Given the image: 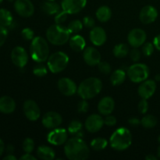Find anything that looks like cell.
Returning <instances> with one entry per match:
<instances>
[{"label": "cell", "mask_w": 160, "mask_h": 160, "mask_svg": "<svg viewBox=\"0 0 160 160\" xmlns=\"http://www.w3.org/2000/svg\"><path fill=\"white\" fill-rule=\"evenodd\" d=\"M64 153L70 160H84L88 157L90 150L82 138L73 137L66 142Z\"/></svg>", "instance_id": "6da1fadb"}, {"label": "cell", "mask_w": 160, "mask_h": 160, "mask_svg": "<svg viewBox=\"0 0 160 160\" xmlns=\"http://www.w3.org/2000/svg\"><path fill=\"white\" fill-rule=\"evenodd\" d=\"M102 83L97 78H89L80 84L78 93L83 99H90L100 93Z\"/></svg>", "instance_id": "7a4b0ae2"}, {"label": "cell", "mask_w": 160, "mask_h": 160, "mask_svg": "<svg viewBox=\"0 0 160 160\" xmlns=\"http://www.w3.org/2000/svg\"><path fill=\"white\" fill-rule=\"evenodd\" d=\"M110 145L113 149L123 151L130 147L132 142L131 131L125 128H120L116 130L110 138Z\"/></svg>", "instance_id": "3957f363"}, {"label": "cell", "mask_w": 160, "mask_h": 160, "mask_svg": "<svg viewBox=\"0 0 160 160\" xmlns=\"http://www.w3.org/2000/svg\"><path fill=\"white\" fill-rule=\"evenodd\" d=\"M31 58L35 62H43L49 56V47L48 42L42 37H36L32 40L30 47Z\"/></svg>", "instance_id": "277c9868"}, {"label": "cell", "mask_w": 160, "mask_h": 160, "mask_svg": "<svg viewBox=\"0 0 160 160\" xmlns=\"http://www.w3.org/2000/svg\"><path fill=\"white\" fill-rule=\"evenodd\" d=\"M71 33L68 28L60 24H54L48 28L46 37L48 42L55 45H62L67 43L70 39Z\"/></svg>", "instance_id": "5b68a950"}, {"label": "cell", "mask_w": 160, "mask_h": 160, "mask_svg": "<svg viewBox=\"0 0 160 160\" xmlns=\"http://www.w3.org/2000/svg\"><path fill=\"white\" fill-rule=\"evenodd\" d=\"M68 63V56L62 52H56L48 58V68L53 73H58L65 70Z\"/></svg>", "instance_id": "8992f818"}, {"label": "cell", "mask_w": 160, "mask_h": 160, "mask_svg": "<svg viewBox=\"0 0 160 160\" xmlns=\"http://www.w3.org/2000/svg\"><path fill=\"white\" fill-rule=\"evenodd\" d=\"M128 76L134 83L143 82L149 76V69L145 64L134 63L128 68Z\"/></svg>", "instance_id": "52a82bcc"}, {"label": "cell", "mask_w": 160, "mask_h": 160, "mask_svg": "<svg viewBox=\"0 0 160 160\" xmlns=\"http://www.w3.org/2000/svg\"><path fill=\"white\" fill-rule=\"evenodd\" d=\"M68 138V133L64 128H54L47 135V141L53 145L66 144Z\"/></svg>", "instance_id": "ba28073f"}, {"label": "cell", "mask_w": 160, "mask_h": 160, "mask_svg": "<svg viewBox=\"0 0 160 160\" xmlns=\"http://www.w3.org/2000/svg\"><path fill=\"white\" fill-rule=\"evenodd\" d=\"M146 38V33L140 28L133 29L128 36V43L133 48H139L145 44Z\"/></svg>", "instance_id": "9c48e42d"}, {"label": "cell", "mask_w": 160, "mask_h": 160, "mask_svg": "<svg viewBox=\"0 0 160 160\" xmlns=\"http://www.w3.org/2000/svg\"><path fill=\"white\" fill-rule=\"evenodd\" d=\"M16 12L23 17H30L34 12V7L31 0H16L14 3Z\"/></svg>", "instance_id": "30bf717a"}, {"label": "cell", "mask_w": 160, "mask_h": 160, "mask_svg": "<svg viewBox=\"0 0 160 160\" xmlns=\"http://www.w3.org/2000/svg\"><path fill=\"white\" fill-rule=\"evenodd\" d=\"M11 59L14 65L20 68H23L28 62V55L23 47L17 46L12 50Z\"/></svg>", "instance_id": "8fae6325"}, {"label": "cell", "mask_w": 160, "mask_h": 160, "mask_svg": "<svg viewBox=\"0 0 160 160\" xmlns=\"http://www.w3.org/2000/svg\"><path fill=\"white\" fill-rule=\"evenodd\" d=\"M87 0H62V9L68 14H75L82 10L86 6Z\"/></svg>", "instance_id": "7c38bea8"}, {"label": "cell", "mask_w": 160, "mask_h": 160, "mask_svg": "<svg viewBox=\"0 0 160 160\" xmlns=\"http://www.w3.org/2000/svg\"><path fill=\"white\" fill-rule=\"evenodd\" d=\"M58 88L66 96H72L78 92V87L75 82L68 78H62L59 80Z\"/></svg>", "instance_id": "4fadbf2b"}, {"label": "cell", "mask_w": 160, "mask_h": 160, "mask_svg": "<svg viewBox=\"0 0 160 160\" xmlns=\"http://www.w3.org/2000/svg\"><path fill=\"white\" fill-rule=\"evenodd\" d=\"M23 112L31 121H35L41 116L40 108L33 100H27L23 103Z\"/></svg>", "instance_id": "5bb4252c"}, {"label": "cell", "mask_w": 160, "mask_h": 160, "mask_svg": "<svg viewBox=\"0 0 160 160\" xmlns=\"http://www.w3.org/2000/svg\"><path fill=\"white\" fill-rule=\"evenodd\" d=\"M42 124L48 129H54L62 123V118L60 114L56 112H48L42 117Z\"/></svg>", "instance_id": "9a60e30c"}, {"label": "cell", "mask_w": 160, "mask_h": 160, "mask_svg": "<svg viewBox=\"0 0 160 160\" xmlns=\"http://www.w3.org/2000/svg\"><path fill=\"white\" fill-rule=\"evenodd\" d=\"M104 119L98 114L89 116L85 120V128L89 132L96 133L102 129L104 125Z\"/></svg>", "instance_id": "2e32d148"}, {"label": "cell", "mask_w": 160, "mask_h": 160, "mask_svg": "<svg viewBox=\"0 0 160 160\" xmlns=\"http://www.w3.org/2000/svg\"><path fill=\"white\" fill-rule=\"evenodd\" d=\"M156 90V81L153 80H145L138 87V95L142 98L148 99L154 95Z\"/></svg>", "instance_id": "e0dca14e"}, {"label": "cell", "mask_w": 160, "mask_h": 160, "mask_svg": "<svg viewBox=\"0 0 160 160\" xmlns=\"http://www.w3.org/2000/svg\"><path fill=\"white\" fill-rule=\"evenodd\" d=\"M83 58L84 62L89 66H96L101 62L100 52L93 47H88L84 48Z\"/></svg>", "instance_id": "ac0fdd59"}, {"label": "cell", "mask_w": 160, "mask_h": 160, "mask_svg": "<svg viewBox=\"0 0 160 160\" xmlns=\"http://www.w3.org/2000/svg\"><path fill=\"white\" fill-rule=\"evenodd\" d=\"M158 17L157 9L152 6H146L143 7L139 14L140 20L145 24L153 23Z\"/></svg>", "instance_id": "d6986e66"}, {"label": "cell", "mask_w": 160, "mask_h": 160, "mask_svg": "<svg viewBox=\"0 0 160 160\" xmlns=\"http://www.w3.org/2000/svg\"><path fill=\"white\" fill-rule=\"evenodd\" d=\"M90 40L96 46H101L106 42V33L102 28L95 27L90 31Z\"/></svg>", "instance_id": "ffe728a7"}, {"label": "cell", "mask_w": 160, "mask_h": 160, "mask_svg": "<svg viewBox=\"0 0 160 160\" xmlns=\"http://www.w3.org/2000/svg\"><path fill=\"white\" fill-rule=\"evenodd\" d=\"M114 107H115L114 100L109 96L102 98L98 104V112L103 116H107L112 113Z\"/></svg>", "instance_id": "44dd1931"}, {"label": "cell", "mask_w": 160, "mask_h": 160, "mask_svg": "<svg viewBox=\"0 0 160 160\" xmlns=\"http://www.w3.org/2000/svg\"><path fill=\"white\" fill-rule=\"evenodd\" d=\"M16 109V102L11 97L5 95L0 98V112L2 113L9 114Z\"/></svg>", "instance_id": "7402d4cb"}, {"label": "cell", "mask_w": 160, "mask_h": 160, "mask_svg": "<svg viewBox=\"0 0 160 160\" xmlns=\"http://www.w3.org/2000/svg\"><path fill=\"white\" fill-rule=\"evenodd\" d=\"M41 9L43 12L48 14V15H55L61 11V7L58 3L55 2L53 1H47L44 2L41 5Z\"/></svg>", "instance_id": "603a6c76"}, {"label": "cell", "mask_w": 160, "mask_h": 160, "mask_svg": "<svg viewBox=\"0 0 160 160\" xmlns=\"http://www.w3.org/2000/svg\"><path fill=\"white\" fill-rule=\"evenodd\" d=\"M86 45L85 40L82 36L77 34L70 39V46L75 52H81L84 49Z\"/></svg>", "instance_id": "cb8c5ba5"}, {"label": "cell", "mask_w": 160, "mask_h": 160, "mask_svg": "<svg viewBox=\"0 0 160 160\" xmlns=\"http://www.w3.org/2000/svg\"><path fill=\"white\" fill-rule=\"evenodd\" d=\"M37 155L38 158L44 160H52L56 156V152L52 148L42 145L38 148Z\"/></svg>", "instance_id": "d4e9b609"}, {"label": "cell", "mask_w": 160, "mask_h": 160, "mask_svg": "<svg viewBox=\"0 0 160 160\" xmlns=\"http://www.w3.org/2000/svg\"><path fill=\"white\" fill-rule=\"evenodd\" d=\"M82 123L79 120H72L68 126V132L70 135H73L74 137L82 138Z\"/></svg>", "instance_id": "484cf974"}, {"label": "cell", "mask_w": 160, "mask_h": 160, "mask_svg": "<svg viewBox=\"0 0 160 160\" xmlns=\"http://www.w3.org/2000/svg\"><path fill=\"white\" fill-rule=\"evenodd\" d=\"M112 17V11L109 7L106 6H102L98 8L96 11V17L100 22H107L110 20Z\"/></svg>", "instance_id": "4316f807"}, {"label": "cell", "mask_w": 160, "mask_h": 160, "mask_svg": "<svg viewBox=\"0 0 160 160\" xmlns=\"http://www.w3.org/2000/svg\"><path fill=\"white\" fill-rule=\"evenodd\" d=\"M125 78H126L125 71L121 69H119L112 73L110 77V81L114 86H117L123 84L125 81Z\"/></svg>", "instance_id": "83f0119b"}, {"label": "cell", "mask_w": 160, "mask_h": 160, "mask_svg": "<svg viewBox=\"0 0 160 160\" xmlns=\"http://www.w3.org/2000/svg\"><path fill=\"white\" fill-rule=\"evenodd\" d=\"M13 23V18L9 10L0 9V24L4 27H10Z\"/></svg>", "instance_id": "f1b7e54d"}, {"label": "cell", "mask_w": 160, "mask_h": 160, "mask_svg": "<svg viewBox=\"0 0 160 160\" xmlns=\"http://www.w3.org/2000/svg\"><path fill=\"white\" fill-rule=\"evenodd\" d=\"M130 52L128 45L126 44H118L113 48V54L117 58H123Z\"/></svg>", "instance_id": "f546056e"}, {"label": "cell", "mask_w": 160, "mask_h": 160, "mask_svg": "<svg viewBox=\"0 0 160 160\" xmlns=\"http://www.w3.org/2000/svg\"><path fill=\"white\" fill-rule=\"evenodd\" d=\"M108 145L107 140L102 138H96L91 142V146L95 151H101L105 149Z\"/></svg>", "instance_id": "4dcf8cb0"}, {"label": "cell", "mask_w": 160, "mask_h": 160, "mask_svg": "<svg viewBox=\"0 0 160 160\" xmlns=\"http://www.w3.org/2000/svg\"><path fill=\"white\" fill-rule=\"evenodd\" d=\"M141 124L147 129L153 128L157 124V119L152 115H147L142 119Z\"/></svg>", "instance_id": "1f68e13d"}, {"label": "cell", "mask_w": 160, "mask_h": 160, "mask_svg": "<svg viewBox=\"0 0 160 160\" xmlns=\"http://www.w3.org/2000/svg\"><path fill=\"white\" fill-rule=\"evenodd\" d=\"M33 73L37 77H44L48 73V70H47L46 67L44 64H42V62H39L38 64H37V65L34 67Z\"/></svg>", "instance_id": "d6a6232c"}, {"label": "cell", "mask_w": 160, "mask_h": 160, "mask_svg": "<svg viewBox=\"0 0 160 160\" xmlns=\"http://www.w3.org/2000/svg\"><path fill=\"white\" fill-rule=\"evenodd\" d=\"M70 33H78L81 31L83 28V23L78 20H73L69 23L67 27Z\"/></svg>", "instance_id": "836d02e7"}, {"label": "cell", "mask_w": 160, "mask_h": 160, "mask_svg": "<svg viewBox=\"0 0 160 160\" xmlns=\"http://www.w3.org/2000/svg\"><path fill=\"white\" fill-rule=\"evenodd\" d=\"M22 147H23V150L26 153L32 152L34 148V142L33 139L30 138L24 139V141L23 142Z\"/></svg>", "instance_id": "e575fe53"}, {"label": "cell", "mask_w": 160, "mask_h": 160, "mask_svg": "<svg viewBox=\"0 0 160 160\" xmlns=\"http://www.w3.org/2000/svg\"><path fill=\"white\" fill-rule=\"evenodd\" d=\"M154 48L155 46L152 43H148L144 44L143 46H142V52L145 56H150L153 52H154Z\"/></svg>", "instance_id": "d590c367"}, {"label": "cell", "mask_w": 160, "mask_h": 160, "mask_svg": "<svg viewBox=\"0 0 160 160\" xmlns=\"http://www.w3.org/2000/svg\"><path fill=\"white\" fill-rule=\"evenodd\" d=\"M21 35L23 39L27 41H31L34 38V33L32 31V29L29 28H26L22 30L21 31Z\"/></svg>", "instance_id": "8d00e7d4"}, {"label": "cell", "mask_w": 160, "mask_h": 160, "mask_svg": "<svg viewBox=\"0 0 160 160\" xmlns=\"http://www.w3.org/2000/svg\"><path fill=\"white\" fill-rule=\"evenodd\" d=\"M67 14L68 13L64 10L60 11L57 14H56V17H55V22H56V23L61 24V23H64L67 20Z\"/></svg>", "instance_id": "74e56055"}, {"label": "cell", "mask_w": 160, "mask_h": 160, "mask_svg": "<svg viewBox=\"0 0 160 160\" xmlns=\"http://www.w3.org/2000/svg\"><path fill=\"white\" fill-rule=\"evenodd\" d=\"M98 67L99 71L103 74H109L111 72V66L107 62H100Z\"/></svg>", "instance_id": "f35d334b"}, {"label": "cell", "mask_w": 160, "mask_h": 160, "mask_svg": "<svg viewBox=\"0 0 160 160\" xmlns=\"http://www.w3.org/2000/svg\"><path fill=\"white\" fill-rule=\"evenodd\" d=\"M138 108V111L140 112V113H146L147 111H148V102H147V99H145V98H142V100L139 102Z\"/></svg>", "instance_id": "ab89813d"}, {"label": "cell", "mask_w": 160, "mask_h": 160, "mask_svg": "<svg viewBox=\"0 0 160 160\" xmlns=\"http://www.w3.org/2000/svg\"><path fill=\"white\" fill-rule=\"evenodd\" d=\"M8 37V30L6 27L0 24V47L5 43Z\"/></svg>", "instance_id": "60d3db41"}, {"label": "cell", "mask_w": 160, "mask_h": 160, "mask_svg": "<svg viewBox=\"0 0 160 160\" xmlns=\"http://www.w3.org/2000/svg\"><path fill=\"white\" fill-rule=\"evenodd\" d=\"M89 105L86 99H83L82 101L80 102L78 105V111L80 113H85L88 111Z\"/></svg>", "instance_id": "b9f144b4"}, {"label": "cell", "mask_w": 160, "mask_h": 160, "mask_svg": "<svg viewBox=\"0 0 160 160\" xmlns=\"http://www.w3.org/2000/svg\"><path fill=\"white\" fill-rule=\"evenodd\" d=\"M130 57L134 62H138L141 59V52L138 48H134L130 52Z\"/></svg>", "instance_id": "7bdbcfd3"}, {"label": "cell", "mask_w": 160, "mask_h": 160, "mask_svg": "<svg viewBox=\"0 0 160 160\" xmlns=\"http://www.w3.org/2000/svg\"><path fill=\"white\" fill-rule=\"evenodd\" d=\"M83 25L88 28H93L95 26V20L90 16L85 17L83 19Z\"/></svg>", "instance_id": "ee69618b"}, {"label": "cell", "mask_w": 160, "mask_h": 160, "mask_svg": "<svg viewBox=\"0 0 160 160\" xmlns=\"http://www.w3.org/2000/svg\"><path fill=\"white\" fill-rule=\"evenodd\" d=\"M104 123L107 126H114L117 123V118L113 116L109 115L106 116V118L104 119Z\"/></svg>", "instance_id": "f6af8a7d"}, {"label": "cell", "mask_w": 160, "mask_h": 160, "mask_svg": "<svg viewBox=\"0 0 160 160\" xmlns=\"http://www.w3.org/2000/svg\"><path fill=\"white\" fill-rule=\"evenodd\" d=\"M128 123H129L130 125L131 126H138L139 124H141V120H139L138 119L136 118V117H131L128 120Z\"/></svg>", "instance_id": "bcb514c9"}, {"label": "cell", "mask_w": 160, "mask_h": 160, "mask_svg": "<svg viewBox=\"0 0 160 160\" xmlns=\"http://www.w3.org/2000/svg\"><path fill=\"white\" fill-rule=\"evenodd\" d=\"M153 45H154L155 48L156 49L159 50L160 51V34L156 36L154 38V41H153Z\"/></svg>", "instance_id": "7dc6e473"}, {"label": "cell", "mask_w": 160, "mask_h": 160, "mask_svg": "<svg viewBox=\"0 0 160 160\" xmlns=\"http://www.w3.org/2000/svg\"><path fill=\"white\" fill-rule=\"evenodd\" d=\"M36 158L30 153H26L20 157V160H35Z\"/></svg>", "instance_id": "c3c4849f"}, {"label": "cell", "mask_w": 160, "mask_h": 160, "mask_svg": "<svg viewBox=\"0 0 160 160\" xmlns=\"http://www.w3.org/2000/svg\"><path fill=\"white\" fill-rule=\"evenodd\" d=\"M4 150H5V145H4V142L2 139H0V157L2 156V155L3 154L4 152Z\"/></svg>", "instance_id": "681fc988"}, {"label": "cell", "mask_w": 160, "mask_h": 160, "mask_svg": "<svg viewBox=\"0 0 160 160\" xmlns=\"http://www.w3.org/2000/svg\"><path fill=\"white\" fill-rule=\"evenodd\" d=\"M3 159L4 160H16L17 159V158H16V156H14L12 154H8L7 156H5V157L3 158Z\"/></svg>", "instance_id": "f907efd6"}, {"label": "cell", "mask_w": 160, "mask_h": 160, "mask_svg": "<svg viewBox=\"0 0 160 160\" xmlns=\"http://www.w3.org/2000/svg\"><path fill=\"white\" fill-rule=\"evenodd\" d=\"M145 159L146 160H156L157 159V157L152 154H148V156L145 157Z\"/></svg>", "instance_id": "816d5d0a"}, {"label": "cell", "mask_w": 160, "mask_h": 160, "mask_svg": "<svg viewBox=\"0 0 160 160\" xmlns=\"http://www.w3.org/2000/svg\"><path fill=\"white\" fill-rule=\"evenodd\" d=\"M13 150H14V148L12 145H8L7 148H6V151H7V152L9 153V154H12V152H13Z\"/></svg>", "instance_id": "f5cc1de1"}, {"label": "cell", "mask_w": 160, "mask_h": 160, "mask_svg": "<svg viewBox=\"0 0 160 160\" xmlns=\"http://www.w3.org/2000/svg\"><path fill=\"white\" fill-rule=\"evenodd\" d=\"M157 156L160 159V146L159 147V148H158V151H157Z\"/></svg>", "instance_id": "db71d44e"}, {"label": "cell", "mask_w": 160, "mask_h": 160, "mask_svg": "<svg viewBox=\"0 0 160 160\" xmlns=\"http://www.w3.org/2000/svg\"><path fill=\"white\" fill-rule=\"evenodd\" d=\"M156 80H157V81H160V74L156 76Z\"/></svg>", "instance_id": "11a10c76"}, {"label": "cell", "mask_w": 160, "mask_h": 160, "mask_svg": "<svg viewBox=\"0 0 160 160\" xmlns=\"http://www.w3.org/2000/svg\"><path fill=\"white\" fill-rule=\"evenodd\" d=\"M158 140H159V142L160 143V136L159 137V139H158Z\"/></svg>", "instance_id": "9f6ffc18"}, {"label": "cell", "mask_w": 160, "mask_h": 160, "mask_svg": "<svg viewBox=\"0 0 160 160\" xmlns=\"http://www.w3.org/2000/svg\"><path fill=\"white\" fill-rule=\"evenodd\" d=\"M8 1H9V2H12V1H13V0H8Z\"/></svg>", "instance_id": "6f0895ef"}, {"label": "cell", "mask_w": 160, "mask_h": 160, "mask_svg": "<svg viewBox=\"0 0 160 160\" xmlns=\"http://www.w3.org/2000/svg\"><path fill=\"white\" fill-rule=\"evenodd\" d=\"M2 1H3V0H0V3H1Z\"/></svg>", "instance_id": "680465c9"}, {"label": "cell", "mask_w": 160, "mask_h": 160, "mask_svg": "<svg viewBox=\"0 0 160 160\" xmlns=\"http://www.w3.org/2000/svg\"><path fill=\"white\" fill-rule=\"evenodd\" d=\"M49 1H54V0H49Z\"/></svg>", "instance_id": "91938a15"}]
</instances>
